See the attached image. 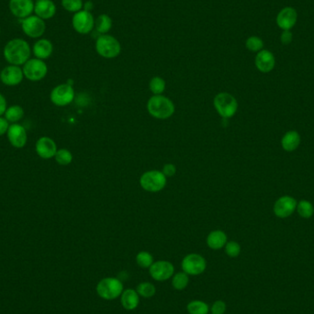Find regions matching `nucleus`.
I'll list each match as a JSON object with an SVG mask.
<instances>
[{
    "mask_svg": "<svg viewBox=\"0 0 314 314\" xmlns=\"http://www.w3.org/2000/svg\"><path fill=\"white\" fill-rule=\"evenodd\" d=\"M31 50L29 44L23 39H13L5 45L4 54L6 61L12 66H23L30 60Z\"/></svg>",
    "mask_w": 314,
    "mask_h": 314,
    "instance_id": "f257e3e1",
    "label": "nucleus"
},
{
    "mask_svg": "<svg viewBox=\"0 0 314 314\" xmlns=\"http://www.w3.org/2000/svg\"><path fill=\"white\" fill-rule=\"evenodd\" d=\"M147 111L158 120H166L175 113V105L169 97L154 95L147 102Z\"/></svg>",
    "mask_w": 314,
    "mask_h": 314,
    "instance_id": "f03ea898",
    "label": "nucleus"
},
{
    "mask_svg": "<svg viewBox=\"0 0 314 314\" xmlns=\"http://www.w3.org/2000/svg\"><path fill=\"white\" fill-rule=\"evenodd\" d=\"M213 105L219 115L224 119H230L236 114L238 110V102L233 95L221 92L216 95L213 99Z\"/></svg>",
    "mask_w": 314,
    "mask_h": 314,
    "instance_id": "7ed1b4c3",
    "label": "nucleus"
},
{
    "mask_svg": "<svg viewBox=\"0 0 314 314\" xmlns=\"http://www.w3.org/2000/svg\"><path fill=\"white\" fill-rule=\"evenodd\" d=\"M96 290L97 295L103 300L112 301L120 297L123 291V285L117 278H106L97 283Z\"/></svg>",
    "mask_w": 314,
    "mask_h": 314,
    "instance_id": "20e7f679",
    "label": "nucleus"
},
{
    "mask_svg": "<svg viewBox=\"0 0 314 314\" xmlns=\"http://www.w3.org/2000/svg\"><path fill=\"white\" fill-rule=\"evenodd\" d=\"M96 51L102 57L112 59L120 55L121 45L113 36L103 34L97 39Z\"/></svg>",
    "mask_w": 314,
    "mask_h": 314,
    "instance_id": "39448f33",
    "label": "nucleus"
},
{
    "mask_svg": "<svg viewBox=\"0 0 314 314\" xmlns=\"http://www.w3.org/2000/svg\"><path fill=\"white\" fill-rule=\"evenodd\" d=\"M140 185L148 192H159L166 186V177L164 173L157 170L146 171L140 178Z\"/></svg>",
    "mask_w": 314,
    "mask_h": 314,
    "instance_id": "423d86ee",
    "label": "nucleus"
},
{
    "mask_svg": "<svg viewBox=\"0 0 314 314\" xmlns=\"http://www.w3.org/2000/svg\"><path fill=\"white\" fill-rule=\"evenodd\" d=\"M23 71L27 79L36 82L45 78L48 73V67L44 60L32 58L23 65Z\"/></svg>",
    "mask_w": 314,
    "mask_h": 314,
    "instance_id": "0eeeda50",
    "label": "nucleus"
},
{
    "mask_svg": "<svg viewBox=\"0 0 314 314\" xmlns=\"http://www.w3.org/2000/svg\"><path fill=\"white\" fill-rule=\"evenodd\" d=\"M22 29L28 37L37 39L45 34L46 24L43 18L36 15H31L22 19Z\"/></svg>",
    "mask_w": 314,
    "mask_h": 314,
    "instance_id": "6e6552de",
    "label": "nucleus"
},
{
    "mask_svg": "<svg viewBox=\"0 0 314 314\" xmlns=\"http://www.w3.org/2000/svg\"><path fill=\"white\" fill-rule=\"evenodd\" d=\"M183 272L191 276L202 274L207 267V262L202 256L198 254H190L182 260Z\"/></svg>",
    "mask_w": 314,
    "mask_h": 314,
    "instance_id": "1a4fd4ad",
    "label": "nucleus"
},
{
    "mask_svg": "<svg viewBox=\"0 0 314 314\" xmlns=\"http://www.w3.org/2000/svg\"><path fill=\"white\" fill-rule=\"evenodd\" d=\"M50 98L51 101L56 106H67L72 103L75 98V90L71 85H59L52 90Z\"/></svg>",
    "mask_w": 314,
    "mask_h": 314,
    "instance_id": "9d476101",
    "label": "nucleus"
},
{
    "mask_svg": "<svg viewBox=\"0 0 314 314\" xmlns=\"http://www.w3.org/2000/svg\"><path fill=\"white\" fill-rule=\"evenodd\" d=\"M72 25L76 32L80 34H88L95 27V19L91 12L85 9L75 13L72 18Z\"/></svg>",
    "mask_w": 314,
    "mask_h": 314,
    "instance_id": "9b49d317",
    "label": "nucleus"
},
{
    "mask_svg": "<svg viewBox=\"0 0 314 314\" xmlns=\"http://www.w3.org/2000/svg\"><path fill=\"white\" fill-rule=\"evenodd\" d=\"M175 272L172 263L164 260L154 262L149 267V274L156 281H165L171 279Z\"/></svg>",
    "mask_w": 314,
    "mask_h": 314,
    "instance_id": "f8f14e48",
    "label": "nucleus"
},
{
    "mask_svg": "<svg viewBox=\"0 0 314 314\" xmlns=\"http://www.w3.org/2000/svg\"><path fill=\"white\" fill-rule=\"evenodd\" d=\"M296 199L290 196H283L280 197L274 204L275 215L280 219H286V218L291 216L293 213L296 211L297 208Z\"/></svg>",
    "mask_w": 314,
    "mask_h": 314,
    "instance_id": "ddd939ff",
    "label": "nucleus"
},
{
    "mask_svg": "<svg viewBox=\"0 0 314 314\" xmlns=\"http://www.w3.org/2000/svg\"><path fill=\"white\" fill-rule=\"evenodd\" d=\"M34 3L33 0H9V10L14 17L23 19L34 12Z\"/></svg>",
    "mask_w": 314,
    "mask_h": 314,
    "instance_id": "4468645a",
    "label": "nucleus"
},
{
    "mask_svg": "<svg viewBox=\"0 0 314 314\" xmlns=\"http://www.w3.org/2000/svg\"><path fill=\"white\" fill-rule=\"evenodd\" d=\"M298 20V13L296 9L291 7H286L279 11L276 23L279 29L282 31H291L293 27L296 25Z\"/></svg>",
    "mask_w": 314,
    "mask_h": 314,
    "instance_id": "2eb2a0df",
    "label": "nucleus"
},
{
    "mask_svg": "<svg viewBox=\"0 0 314 314\" xmlns=\"http://www.w3.org/2000/svg\"><path fill=\"white\" fill-rule=\"evenodd\" d=\"M24 74L23 69L18 66L10 65L5 67L0 73V80L3 84L9 87L18 86L23 82Z\"/></svg>",
    "mask_w": 314,
    "mask_h": 314,
    "instance_id": "dca6fc26",
    "label": "nucleus"
},
{
    "mask_svg": "<svg viewBox=\"0 0 314 314\" xmlns=\"http://www.w3.org/2000/svg\"><path fill=\"white\" fill-rule=\"evenodd\" d=\"M9 142L15 148H23L26 145L28 141V135L25 128L23 125L18 123H13L9 125L8 133H7Z\"/></svg>",
    "mask_w": 314,
    "mask_h": 314,
    "instance_id": "f3484780",
    "label": "nucleus"
},
{
    "mask_svg": "<svg viewBox=\"0 0 314 314\" xmlns=\"http://www.w3.org/2000/svg\"><path fill=\"white\" fill-rule=\"evenodd\" d=\"M36 153L43 159H51L55 156L57 152V146L53 139L50 137H40L35 146Z\"/></svg>",
    "mask_w": 314,
    "mask_h": 314,
    "instance_id": "a211bd4d",
    "label": "nucleus"
},
{
    "mask_svg": "<svg viewBox=\"0 0 314 314\" xmlns=\"http://www.w3.org/2000/svg\"><path fill=\"white\" fill-rule=\"evenodd\" d=\"M255 64L258 71L261 73H269L274 69L276 65V59L274 54L268 50L263 49L260 52H258L255 59Z\"/></svg>",
    "mask_w": 314,
    "mask_h": 314,
    "instance_id": "6ab92c4d",
    "label": "nucleus"
},
{
    "mask_svg": "<svg viewBox=\"0 0 314 314\" xmlns=\"http://www.w3.org/2000/svg\"><path fill=\"white\" fill-rule=\"evenodd\" d=\"M34 13L44 20L52 18L56 13V6L53 0H36Z\"/></svg>",
    "mask_w": 314,
    "mask_h": 314,
    "instance_id": "aec40b11",
    "label": "nucleus"
},
{
    "mask_svg": "<svg viewBox=\"0 0 314 314\" xmlns=\"http://www.w3.org/2000/svg\"><path fill=\"white\" fill-rule=\"evenodd\" d=\"M32 52L35 55V57L38 59H40V60L48 59L53 52V44L51 40H47V39H40V40H37L33 45Z\"/></svg>",
    "mask_w": 314,
    "mask_h": 314,
    "instance_id": "412c9836",
    "label": "nucleus"
},
{
    "mask_svg": "<svg viewBox=\"0 0 314 314\" xmlns=\"http://www.w3.org/2000/svg\"><path fill=\"white\" fill-rule=\"evenodd\" d=\"M120 302L125 310H135L140 302V296L136 290L128 288L123 290L120 295Z\"/></svg>",
    "mask_w": 314,
    "mask_h": 314,
    "instance_id": "4be33fe9",
    "label": "nucleus"
},
{
    "mask_svg": "<svg viewBox=\"0 0 314 314\" xmlns=\"http://www.w3.org/2000/svg\"><path fill=\"white\" fill-rule=\"evenodd\" d=\"M227 243V235L223 231L211 232L207 237V245L213 250H220Z\"/></svg>",
    "mask_w": 314,
    "mask_h": 314,
    "instance_id": "5701e85b",
    "label": "nucleus"
},
{
    "mask_svg": "<svg viewBox=\"0 0 314 314\" xmlns=\"http://www.w3.org/2000/svg\"><path fill=\"white\" fill-rule=\"evenodd\" d=\"M301 144V135L296 131H289L281 139V146L286 152L297 150Z\"/></svg>",
    "mask_w": 314,
    "mask_h": 314,
    "instance_id": "b1692460",
    "label": "nucleus"
},
{
    "mask_svg": "<svg viewBox=\"0 0 314 314\" xmlns=\"http://www.w3.org/2000/svg\"><path fill=\"white\" fill-rule=\"evenodd\" d=\"M113 23L111 17L107 14H101L100 16L97 17L95 20V27L97 32H99L101 35L107 34L109 31H111Z\"/></svg>",
    "mask_w": 314,
    "mask_h": 314,
    "instance_id": "393cba45",
    "label": "nucleus"
},
{
    "mask_svg": "<svg viewBox=\"0 0 314 314\" xmlns=\"http://www.w3.org/2000/svg\"><path fill=\"white\" fill-rule=\"evenodd\" d=\"M5 118L9 122L11 123H17L18 121L22 120L24 116V111L23 108L18 105L10 106L7 109L5 112Z\"/></svg>",
    "mask_w": 314,
    "mask_h": 314,
    "instance_id": "a878e982",
    "label": "nucleus"
},
{
    "mask_svg": "<svg viewBox=\"0 0 314 314\" xmlns=\"http://www.w3.org/2000/svg\"><path fill=\"white\" fill-rule=\"evenodd\" d=\"M297 212L301 218L310 219L314 214V207L310 201L302 199L299 203L297 204Z\"/></svg>",
    "mask_w": 314,
    "mask_h": 314,
    "instance_id": "bb28decb",
    "label": "nucleus"
},
{
    "mask_svg": "<svg viewBox=\"0 0 314 314\" xmlns=\"http://www.w3.org/2000/svg\"><path fill=\"white\" fill-rule=\"evenodd\" d=\"M186 310L190 314H208V306L204 301H192L186 306Z\"/></svg>",
    "mask_w": 314,
    "mask_h": 314,
    "instance_id": "cd10ccee",
    "label": "nucleus"
},
{
    "mask_svg": "<svg viewBox=\"0 0 314 314\" xmlns=\"http://www.w3.org/2000/svg\"><path fill=\"white\" fill-rule=\"evenodd\" d=\"M190 282L189 275L185 272H178L176 275H174L172 278L173 288H176L177 290H183L187 287Z\"/></svg>",
    "mask_w": 314,
    "mask_h": 314,
    "instance_id": "c85d7f7f",
    "label": "nucleus"
},
{
    "mask_svg": "<svg viewBox=\"0 0 314 314\" xmlns=\"http://www.w3.org/2000/svg\"><path fill=\"white\" fill-rule=\"evenodd\" d=\"M149 88L154 95H162L165 89V81L160 76H155L151 79Z\"/></svg>",
    "mask_w": 314,
    "mask_h": 314,
    "instance_id": "c756f323",
    "label": "nucleus"
},
{
    "mask_svg": "<svg viewBox=\"0 0 314 314\" xmlns=\"http://www.w3.org/2000/svg\"><path fill=\"white\" fill-rule=\"evenodd\" d=\"M136 291L138 292L139 296L148 299L151 297L155 296L156 288L154 284L150 283V282H142L138 285Z\"/></svg>",
    "mask_w": 314,
    "mask_h": 314,
    "instance_id": "7c9ffc66",
    "label": "nucleus"
},
{
    "mask_svg": "<svg viewBox=\"0 0 314 314\" xmlns=\"http://www.w3.org/2000/svg\"><path fill=\"white\" fill-rule=\"evenodd\" d=\"M245 47L253 53H258L264 48V41L257 36H251L245 41Z\"/></svg>",
    "mask_w": 314,
    "mask_h": 314,
    "instance_id": "2f4dec72",
    "label": "nucleus"
},
{
    "mask_svg": "<svg viewBox=\"0 0 314 314\" xmlns=\"http://www.w3.org/2000/svg\"><path fill=\"white\" fill-rule=\"evenodd\" d=\"M54 159L60 165H68L73 161V155L71 152L67 149H59L55 154Z\"/></svg>",
    "mask_w": 314,
    "mask_h": 314,
    "instance_id": "473e14b6",
    "label": "nucleus"
},
{
    "mask_svg": "<svg viewBox=\"0 0 314 314\" xmlns=\"http://www.w3.org/2000/svg\"><path fill=\"white\" fill-rule=\"evenodd\" d=\"M136 262L138 266H141L142 268H149L154 263V258L150 253L142 251L138 253L136 256Z\"/></svg>",
    "mask_w": 314,
    "mask_h": 314,
    "instance_id": "72a5a7b5",
    "label": "nucleus"
},
{
    "mask_svg": "<svg viewBox=\"0 0 314 314\" xmlns=\"http://www.w3.org/2000/svg\"><path fill=\"white\" fill-rule=\"evenodd\" d=\"M62 8L67 11L76 13L82 10L84 3L83 0H62Z\"/></svg>",
    "mask_w": 314,
    "mask_h": 314,
    "instance_id": "f704fd0d",
    "label": "nucleus"
},
{
    "mask_svg": "<svg viewBox=\"0 0 314 314\" xmlns=\"http://www.w3.org/2000/svg\"><path fill=\"white\" fill-rule=\"evenodd\" d=\"M224 247H225L226 255L233 258L238 257L241 253V246L239 243L235 241L227 242Z\"/></svg>",
    "mask_w": 314,
    "mask_h": 314,
    "instance_id": "c9c22d12",
    "label": "nucleus"
},
{
    "mask_svg": "<svg viewBox=\"0 0 314 314\" xmlns=\"http://www.w3.org/2000/svg\"><path fill=\"white\" fill-rule=\"evenodd\" d=\"M212 314H224L226 311V304L224 301H216L212 306Z\"/></svg>",
    "mask_w": 314,
    "mask_h": 314,
    "instance_id": "e433bc0d",
    "label": "nucleus"
},
{
    "mask_svg": "<svg viewBox=\"0 0 314 314\" xmlns=\"http://www.w3.org/2000/svg\"><path fill=\"white\" fill-rule=\"evenodd\" d=\"M293 40V34L291 31H283L280 36V40L283 45H288L291 44Z\"/></svg>",
    "mask_w": 314,
    "mask_h": 314,
    "instance_id": "4c0bfd02",
    "label": "nucleus"
},
{
    "mask_svg": "<svg viewBox=\"0 0 314 314\" xmlns=\"http://www.w3.org/2000/svg\"><path fill=\"white\" fill-rule=\"evenodd\" d=\"M164 176L166 177H173L176 172H177V168L176 165L173 164H164V168H163V171Z\"/></svg>",
    "mask_w": 314,
    "mask_h": 314,
    "instance_id": "58836bf2",
    "label": "nucleus"
},
{
    "mask_svg": "<svg viewBox=\"0 0 314 314\" xmlns=\"http://www.w3.org/2000/svg\"><path fill=\"white\" fill-rule=\"evenodd\" d=\"M9 128V121L6 120V118L0 117V136L4 135L8 133Z\"/></svg>",
    "mask_w": 314,
    "mask_h": 314,
    "instance_id": "ea45409f",
    "label": "nucleus"
},
{
    "mask_svg": "<svg viewBox=\"0 0 314 314\" xmlns=\"http://www.w3.org/2000/svg\"><path fill=\"white\" fill-rule=\"evenodd\" d=\"M7 100L2 94H0V117L5 114L7 111Z\"/></svg>",
    "mask_w": 314,
    "mask_h": 314,
    "instance_id": "a19ab883",
    "label": "nucleus"
},
{
    "mask_svg": "<svg viewBox=\"0 0 314 314\" xmlns=\"http://www.w3.org/2000/svg\"><path fill=\"white\" fill-rule=\"evenodd\" d=\"M92 9H93V3H92L91 1H88L87 3H85V10H87V11H89V12H91V10H92Z\"/></svg>",
    "mask_w": 314,
    "mask_h": 314,
    "instance_id": "79ce46f5",
    "label": "nucleus"
},
{
    "mask_svg": "<svg viewBox=\"0 0 314 314\" xmlns=\"http://www.w3.org/2000/svg\"><path fill=\"white\" fill-rule=\"evenodd\" d=\"M0 33H1V28H0Z\"/></svg>",
    "mask_w": 314,
    "mask_h": 314,
    "instance_id": "37998d69",
    "label": "nucleus"
}]
</instances>
